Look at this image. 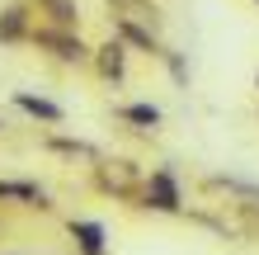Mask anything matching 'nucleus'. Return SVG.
<instances>
[{
  "label": "nucleus",
  "instance_id": "obj_10",
  "mask_svg": "<svg viewBox=\"0 0 259 255\" xmlns=\"http://www.w3.org/2000/svg\"><path fill=\"white\" fill-rule=\"evenodd\" d=\"M71 236H75V246H80V255H109V232H104L99 222L75 217L71 222Z\"/></svg>",
  "mask_w": 259,
  "mask_h": 255
},
{
  "label": "nucleus",
  "instance_id": "obj_14",
  "mask_svg": "<svg viewBox=\"0 0 259 255\" xmlns=\"http://www.w3.org/2000/svg\"><path fill=\"white\" fill-rule=\"evenodd\" d=\"M254 5H259V0H254Z\"/></svg>",
  "mask_w": 259,
  "mask_h": 255
},
{
  "label": "nucleus",
  "instance_id": "obj_3",
  "mask_svg": "<svg viewBox=\"0 0 259 255\" xmlns=\"http://www.w3.org/2000/svg\"><path fill=\"white\" fill-rule=\"evenodd\" d=\"M142 203L146 208H156V213H184V194H179V179L175 170H151L142 179Z\"/></svg>",
  "mask_w": 259,
  "mask_h": 255
},
{
  "label": "nucleus",
  "instance_id": "obj_11",
  "mask_svg": "<svg viewBox=\"0 0 259 255\" xmlns=\"http://www.w3.org/2000/svg\"><path fill=\"white\" fill-rule=\"evenodd\" d=\"M33 10L48 14V24H62V28H75V24H80L75 0H33Z\"/></svg>",
  "mask_w": 259,
  "mask_h": 255
},
{
  "label": "nucleus",
  "instance_id": "obj_5",
  "mask_svg": "<svg viewBox=\"0 0 259 255\" xmlns=\"http://www.w3.org/2000/svg\"><path fill=\"white\" fill-rule=\"evenodd\" d=\"M90 66L99 71V81H123L127 76V43L123 38H109V43H99L95 52H90Z\"/></svg>",
  "mask_w": 259,
  "mask_h": 255
},
{
  "label": "nucleus",
  "instance_id": "obj_1",
  "mask_svg": "<svg viewBox=\"0 0 259 255\" xmlns=\"http://www.w3.org/2000/svg\"><path fill=\"white\" fill-rule=\"evenodd\" d=\"M28 43L42 48L48 57H57V62H66V66H90V52H95L75 28H62V24H33Z\"/></svg>",
  "mask_w": 259,
  "mask_h": 255
},
{
  "label": "nucleus",
  "instance_id": "obj_13",
  "mask_svg": "<svg viewBox=\"0 0 259 255\" xmlns=\"http://www.w3.org/2000/svg\"><path fill=\"white\" fill-rule=\"evenodd\" d=\"M48 147H57V152H66V156H95V147H85V142H66V137H52Z\"/></svg>",
  "mask_w": 259,
  "mask_h": 255
},
{
  "label": "nucleus",
  "instance_id": "obj_12",
  "mask_svg": "<svg viewBox=\"0 0 259 255\" xmlns=\"http://www.w3.org/2000/svg\"><path fill=\"white\" fill-rule=\"evenodd\" d=\"M113 114L123 118V123H137L142 132H156L160 128V109H156V104H118Z\"/></svg>",
  "mask_w": 259,
  "mask_h": 255
},
{
  "label": "nucleus",
  "instance_id": "obj_7",
  "mask_svg": "<svg viewBox=\"0 0 259 255\" xmlns=\"http://www.w3.org/2000/svg\"><path fill=\"white\" fill-rule=\"evenodd\" d=\"M104 5L113 10V19H127V24H146V28H160L165 14L156 0H104Z\"/></svg>",
  "mask_w": 259,
  "mask_h": 255
},
{
  "label": "nucleus",
  "instance_id": "obj_6",
  "mask_svg": "<svg viewBox=\"0 0 259 255\" xmlns=\"http://www.w3.org/2000/svg\"><path fill=\"white\" fill-rule=\"evenodd\" d=\"M28 33H33V5L28 0H14L0 10V43H28Z\"/></svg>",
  "mask_w": 259,
  "mask_h": 255
},
{
  "label": "nucleus",
  "instance_id": "obj_2",
  "mask_svg": "<svg viewBox=\"0 0 259 255\" xmlns=\"http://www.w3.org/2000/svg\"><path fill=\"white\" fill-rule=\"evenodd\" d=\"M142 166L137 161H123V156H99L95 161V189L99 194H113V199H137L142 189Z\"/></svg>",
  "mask_w": 259,
  "mask_h": 255
},
{
  "label": "nucleus",
  "instance_id": "obj_4",
  "mask_svg": "<svg viewBox=\"0 0 259 255\" xmlns=\"http://www.w3.org/2000/svg\"><path fill=\"white\" fill-rule=\"evenodd\" d=\"M203 189L226 199L222 208H240V213L259 217V185H245V179H231V175H212V179H203Z\"/></svg>",
  "mask_w": 259,
  "mask_h": 255
},
{
  "label": "nucleus",
  "instance_id": "obj_8",
  "mask_svg": "<svg viewBox=\"0 0 259 255\" xmlns=\"http://www.w3.org/2000/svg\"><path fill=\"white\" fill-rule=\"evenodd\" d=\"M14 109H24L28 118H38V123H52V128L66 118V109H62V104L42 99V95H33V90H14Z\"/></svg>",
  "mask_w": 259,
  "mask_h": 255
},
{
  "label": "nucleus",
  "instance_id": "obj_9",
  "mask_svg": "<svg viewBox=\"0 0 259 255\" xmlns=\"http://www.w3.org/2000/svg\"><path fill=\"white\" fill-rule=\"evenodd\" d=\"M10 199H19V203H28V208H52L48 189L33 185V179H0V203H10Z\"/></svg>",
  "mask_w": 259,
  "mask_h": 255
}]
</instances>
